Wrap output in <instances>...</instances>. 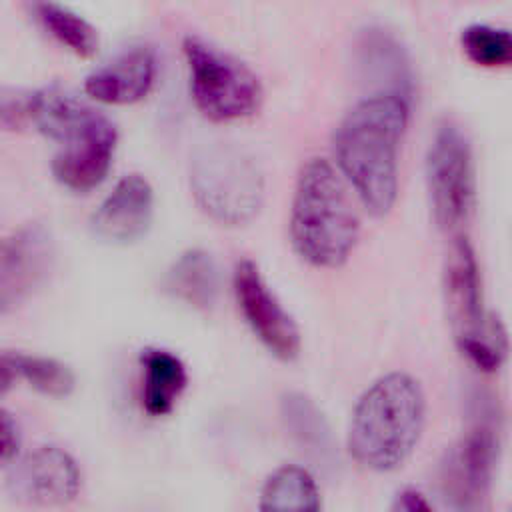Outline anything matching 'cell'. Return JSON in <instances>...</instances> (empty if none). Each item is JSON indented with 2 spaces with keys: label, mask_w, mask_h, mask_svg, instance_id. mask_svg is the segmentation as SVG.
<instances>
[{
  "label": "cell",
  "mask_w": 512,
  "mask_h": 512,
  "mask_svg": "<svg viewBox=\"0 0 512 512\" xmlns=\"http://www.w3.org/2000/svg\"><path fill=\"white\" fill-rule=\"evenodd\" d=\"M410 100L374 92L358 100L332 136L334 166L372 216H386L398 196V152Z\"/></svg>",
  "instance_id": "obj_1"
},
{
  "label": "cell",
  "mask_w": 512,
  "mask_h": 512,
  "mask_svg": "<svg viewBox=\"0 0 512 512\" xmlns=\"http://www.w3.org/2000/svg\"><path fill=\"white\" fill-rule=\"evenodd\" d=\"M426 422V396L408 372H388L358 396L348 422L346 448L370 472H392L414 452Z\"/></svg>",
  "instance_id": "obj_2"
},
{
  "label": "cell",
  "mask_w": 512,
  "mask_h": 512,
  "mask_svg": "<svg viewBox=\"0 0 512 512\" xmlns=\"http://www.w3.org/2000/svg\"><path fill=\"white\" fill-rule=\"evenodd\" d=\"M30 122L60 144L50 168L62 186L86 192L104 180L118 140V130L104 112L52 84L32 92Z\"/></svg>",
  "instance_id": "obj_3"
},
{
  "label": "cell",
  "mask_w": 512,
  "mask_h": 512,
  "mask_svg": "<svg viewBox=\"0 0 512 512\" xmlns=\"http://www.w3.org/2000/svg\"><path fill=\"white\" fill-rule=\"evenodd\" d=\"M288 228L294 252L314 268H340L356 248L360 220L348 184L326 158H310L302 164Z\"/></svg>",
  "instance_id": "obj_4"
},
{
  "label": "cell",
  "mask_w": 512,
  "mask_h": 512,
  "mask_svg": "<svg viewBox=\"0 0 512 512\" xmlns=\"http://www.w3.org/2000/svg\"><path fill=\"white\" fill-rule=\"evenodd\" d=\"M442 292L458 352L480 372L492 374L508 358V332L486 308L482 274L468 238L456 236L444 260Z\"/></svg>",
  "instance_id": "obj_5"
},
{
  "label": "cell",
  "mask_w": 512,
  "mask_h": 512,
  "mask_svg": "<svg viewBox=\"0 0 512 512\" xmlns=\"http://www.w3.org/2000/svg\"><path fill=\"white\" fill-rule=\"evenodd\" d=\"M500 458V432L486 406L472 416L462 436L438 466V494L448 512H490Z\"/></svg>",
  "instance_id": "obj_6"
},
{
  "label": "cell",
  "mask_w": 512,
  "mask_h": 512,
  "mask_svg": "<svg viewBox=\"0 0 512 512\" xmlns=\"http://www.w3.org/2000/svg\"><path fill=\"white\" fill-rule=\"evenodd\" d=\"M182 50L188 64L192 100L206 118L226 122L258 110L262 84L250 66L194 34L182 40Z\"/></svg>",
  "instance_id": "obj_7"
},
{
  "label": "cell",
  "mask_w": 512,
  "mask_h": 512,
  "mask_svg": "<svg viewBox=\"0 0 512 512\" xmlns=\"http://www.w3.org/2000/svg\"><path fill=\"white\" fill-rule=\"evenodd\" d=\"M426 186L436 226L442 232H458L476 206V168L472 144L452 120H442L432 134Z\"/></svg>",
  "instance_id": "obj_8"
},
{
  "label": "cell",
  "mask_w": 512,
  "mask_h": 512,
  "mask_svg": "<svg viewBox=\"0 0 512 512\" xmlns=\"http://www.w3.org/2000/svg\"><path fill=\"white\" fill-rule=\"evenodd\" d=\"M190 184L202 210L224 224L246 222L260 206L262 174L256 162L232 144L200 150L190 168Z\"/></svg>",
  "instance_id": "obj_9"
},
{
  "label": "cell",
  "mask_w": 512,
  "mask_h": 512,
  "mask_svg": "<svg viewBox=\"0 0 512 512\" xmlns=\"http://www.w3.org/2000/svg\"><path fill=\"white\" fill-rule=\"evenodd\" d=\"M232 288L240 314L260 344L278 360H294L300 354L298 324L252 260L244 258L236 264Z\"/></svg>",
  "instance_id": "obj_10"
},
{
  "label": "cell",
  "mask_w": 512,
  "mask_h": 512,
  "mask_svg": "<svg viewBox=\"0 0 512 512\" xmlns=\"http://www.w3.org/2000/svg\"><path fill=\"white\" fill-rule=\"evenodd\" d=\"M6 484L16 500L54 508L76 500L82 488V472L68 450L42 444L10 464Z\"/></svg>",
  "instance_id": "obj_11"
},
{
  "label": "cell",
  "mask_w": 512,
  "mask_h": 512,
  "mask_svg": "<svg viewBox=\"0 0 512 512\" xmlns=\"http://www.w3.org/2000/svg\"><path fill=\"white\" fill-rule=\"evenodd\" d=\"M52 236L42 224H26L4 238L0 250V310L8 312L26 300L48 276Z\"/></svg>",
  "instance_id": "obj_12"
},
{
  "label": "cell",
  "mask_w": 512,
  "mask_h": 512,
  "mask_svg": "<svg viewBox=\"0 0 512 512\" xmlns=\"http://www.w3.org/2000/svg\"><path fill=\"white\" fill-rule=\"evenodd\" d=\"M154 216L150 182L136 172L124 174L90 216V230L108 244H130L142 238Z\"/></svg>",
  "instance_id": "obj_13"
},
{
  "label": "cell",
  "mask_w": 512,
  "mask_h": 512,
  "mask_svg": "<svg viewBox=\"0 0 512 512\" xmlns=\"http://www.w3.org/2000/svg\"><path fill=\"white\" fill-rule=\"evenodd\" d=\"M156 76V54L150 46H130L94 68L84 90L106 104H130L148 94Z\"/></svg>",
  "instance_id": "obj_14"
},
{
  "label": "cell",
  "mask_w": 512,
  "mask_h": 512,
  "mask_svg": "<svg viewBox=\"0 0 512 512\" xmlns=\"http://www.w3.org/2000/svg\"><path fill=\"white\" fill-rule=\"evenodd\" d=\"M140 366L144 412L152 418L170 414L188 384L184 362L166 348L148 346L140 352Z\"/></svg>",
  "instance_id": "obj_15"
},
{
  "label": "cell",
  "mask_w": 512,
  "mask_h": 512,
  "mask_svg": "<svg viewBox=\"0 0 512 512\" xmlns=\"http://www.w3.org/2000/svg\"><path fill=\"white\" fill-rule=\"evenodd\" d=\"M358 64L368 76L386 84V92L412 100L410 62L392 34L382 28H368L358 40Z\"/></svg>",
  "instance_id": "obj_16"
},
{
  "label": "cell",
  "mask_w": 512,
  "mask_h": 512,
  "mask_svg": "<svg viewBox=\"0 0 512 512\" xmlns=\"http://www.w3.org/2000/svg\"><path fill=\"white\" fill-rule=\"evenodd\" d=\"M258 512H322V494L314 474L298 464L272 470L260 488Z\"/></svg>",
  "instance_id": "obj_17"
},
{
  "label": "cell",
  "mask_w": 512,
  "mask_h": 512,
  "mask_svg": "<svg viewBox=\"0 0 512 512\" xmlns=\"http://www.w3.org/2000/svg\"><path fill=\"white\" fill-rule=\"evenodd\" d=\"M16 380H24L34 390H38L46 396H54V398L68 396L76 386L74 372L64 362H60L56 358H48V356L4 350L2 358H0V390H2V394L8 392V388Z\"/></svg>",
  "instance_id": "obj_18"
},
{
  "label": "cell",
  "mask_w": 512,
  "mask_h": 512,
  "mask_svg": "<svg viewBox=\"0 0 512 512\" xmlns=\"http://www.w3.org/2000/svg\"><path fill=\"white\" fill-rule=\"evenodd\" d=\"M280 414L288 434L312 458L330 464L334 456V438L324 412L302 392H288L280 400Z\"/></svg>",
  "instance_id": "obj_19"
},
{
  "label": "cell",
  "mask_w": 512,
  "mask_h": 512,
  "mask_svg": "<svg viewBox=\"0 0 512 512\" xmlns=\"http://www.w3.org/2000/svg\"><path fill=\"white\" fill-rule=\"evenodd\" d=\"M166 290L194 308H210L218 292V268L202 248L182 252L166 274Z\"/></svg>",
  "instance_id": "obj_20"
},
{
  "label": "cell",
  "mask_w": 512,
  "mask_h": 512,
  "mask_svg": "<svg viewBox=\"0 0 512 512\" xmlns=\"http://www.w3.org/2000/svg\"><path fill=\"white\" fill-rule=\"evenodd\" d=\"M34 12L44 28L74 54L88 58L98 48L96 28L74 10L56 2H36Z\"/></svg>",
  "instance_id": "obj_21"
},
{
  "label": "cell",
  "mask_w": 512,
  "mask_h": 512,
  "mask_svg": "<svg viewBox=\"0 0 512 512\" xmlns=\"http://www.w3.org/2000/svg\"><path fill=\"white\" fill-rule=\"evenodd\" d=\"M462 52L470 62L482 68L512 66V30L484 22L468 24L460 32Z\"/></svg>",
  "instance_id": "obj_22"
},
{
  "label": "cell",
  "mask_w": 512,
  "mask_h": 512,
  "mask_svg": "<svg viewBox=\"0 0 512 512\" xmlns=\"http://www.w3.org/2000/svg\"><path fill=\"white\" fill-rule=\"evenodd\" d=\"M30 96L16 88H4L0 96V122L6 130L22 128L30 122Z\"/></svg>",
  "instance_id": "obj_23"
},
{
  "label": "cell",
  "mask_w": 512,
  "mask_h": 512,
  "mask_svg": "<svg viewBox=\"0 0 512 512\" xmlns=\"http://www.w3.org/2000/svg\"><path fill=\"white\" fill-rule=\"evenodd\" d=\"M0 446H2V462L4 466H10V462L16 460V454L20 448V432H18L16 420L8 410L0 412Z\"/></svg>",
  "instance_id": "obj_24"
},
{
  "label": "cell",
  "mask_w": 512,
  "mask_h": 512,
  "mask_svg": "<svg viewBox=\"0 0 512 512\" xmlns=\"http://www.w3.org/2000/svg\"><path fill=\"white\" fill-rule=\"evenodd\" d=\"M390 512H434V508L426 494L416 488H404L394 496Z\"/></svg>",
  "instance_id": "obj_25"
},
{
  "label": "cell",
  "mask_w": 512,
  "mask_h": 512,
  "mask_svg": "<svg viewBox=\"0 0 512 512\" xmlns=\"http://www.w3.org/2000/svg\"><path fill=\"white\" fill-rule=\"evenodd\" d=\"M508 512H512V506H510V510H508Z\"/></svg>",
  "instance_id": "obj_26"
}]
</instances>
